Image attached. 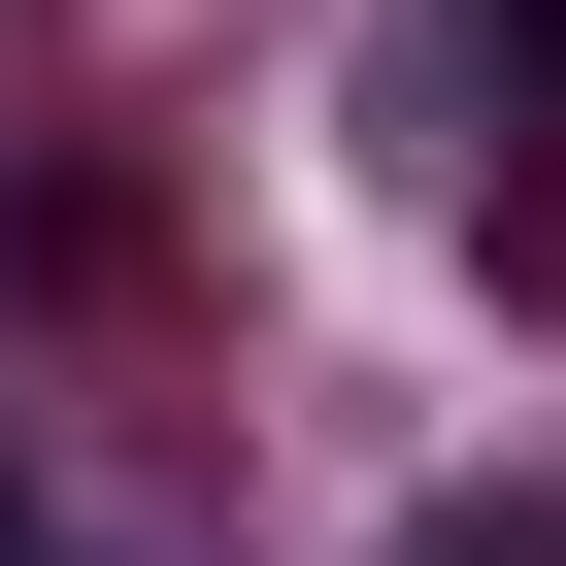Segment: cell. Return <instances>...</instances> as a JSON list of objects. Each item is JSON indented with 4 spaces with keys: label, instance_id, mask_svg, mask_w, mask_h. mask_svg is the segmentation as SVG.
Listing matches in <instances>:
<instances>
[]
</instances>
